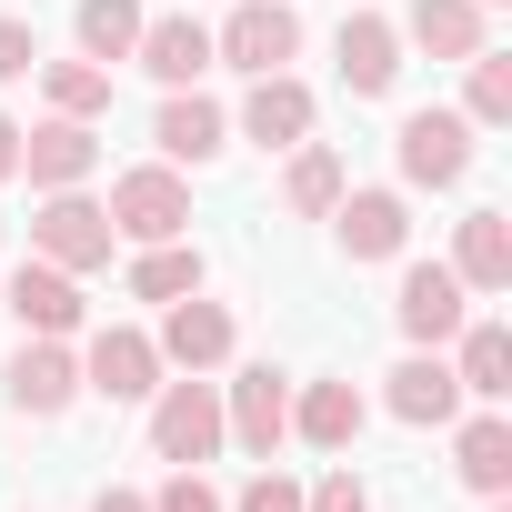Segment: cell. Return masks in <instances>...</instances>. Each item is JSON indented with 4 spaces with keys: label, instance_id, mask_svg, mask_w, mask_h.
<instances>
[{
    "label": "cell",
    "instance_id": "obj_2",
    "mask_svg": "<svg viewBox=\"0 0 512 512\" xmlns=\"http://www.w3.org/2000/svg\"><path fill=\"white\" fill-rule=\"evenodd\" d=\"M211 61H231L241 81L292 71V61H302V21H292V0H241V11L211 31Z\"/></svg>",
    "mask_w": 512,
    "mask_h": 512
},
{
    "label": "cell",
    "instance_id": "obj_16",
    "mask_svg": "<svg viewBox=\"0 0 512 512\" xmlns=\"http://www.w3.org/2000/svg\"><path fill=\"white\" fill-rule=\"evenodd\" d=\"M151 141H161V161H171V171H181V161L201 171V161H221V151H231V111H221V101H201V91H171V101H161V121H151Z\"/></svg>",
    "mask_w": 512,
    "mask_h": 512
},
{
    "label": "cell",
    "instance_id": "obj_13",
    "mask_svg": "<svg viewBox=\"0 0 512 512\" xmlns=\"http://www.w3.org/2000/svg\"><path fill=\"white\" fill-rule=\"evenodd\" d=\"M151 342H161V362H181V372H221L241 332H231V312H221V302L181 292V302H161V332H151Z\"/></svg>",
    "mask_w": 512,
    "mask_h": 512
},
{
    "label": "cell",
    "instance_id": "obj_25",
    "mask_svg": "<svg viewBox=\"0 0 512 512\" xmlns=\"http://www.w3.org/2000/svg\"><path fill=\"white\" fill-rule=\"evenodd\" d=\"M181 292H201V251H191V241H141L131 302H181Z\"/></svg>",
    "mask_w": 512,
    "mask_h": 512
},
{
    "label": "cell",
    "instance_id": "obj_27",
    "mask_svg": "<svg viewBox=\"0 0 512 512\" xmlns=\"http://www.w3.org/2000/svg\"><path fill=\"white\" fill-rule=\"evenodd\" d=\"M342 191H352V181H342V151H322V141H302V151H292V171H282V201L322 221V211H332Z\"/></svg>",
    "mask_w": 512,
    "mask_h": 512
},
{
    "label": "cell",
    "instance_id": "obj_28",
    "mask_svg": "<svg viewBox=\"0 0 512 512\" xmlns=\"http://www.w3.org/2000/svg\"><path fill=\"white\" fill-rule=\"evenodd\" d=\"M462 121H472V131H502V121H512V61H502V51H472V91H462Z\"/></svg>",
    "mask_w": 512,
    "mask_h": 512
},
{
    "label": "cell",
    "instance_id": "obj_3",
    "mask_svg": "<svg viewBox=\"0 0 512 512\" xmlns=\"http://www.w3.org/2000/svg\"><path fill=\"white\" fill-rule=\"evenodd\" d=\"M221 432L251 452V462H272L282 442H292V382L272 372V362H251V372H231L221 382Z\"/></svg>",
    "mask_w": 512,
    "mask_h": 512
},
{
    "label": "cell",
    "instance_id": "obj_11",
    "mask_svg": "<svg viewBox=\"0 0 512 512\" xmlns=\"http://www.w3.org/2000/svg\"><path fill=\"white\" fill-rule=\"evenodd\" d=\"M91 171H101V131L91 121H61L51 111L41 131H21V181L31 191H81Z\"/></svg>",
    "mask_w": 512,
    "mask_h": 512
},
{
    "label": "cell",
    "instance_id": "obj_35",
    "mask_svg": "<svg viewBox=\"0 0 512 512\" xmlns=\"http://www.w3.org/2000/svg\"><path fill=\"white\" fill-rule=\"evenodd\" d=\"M482 11H502V0H482Z\"/></svg>",
    "mask_w": 512,
    "mask_h": 512
},
{
    "label": "cell",
    "instance_id": "obj_30",
    "mask_svg": "<svg viewBox=\"0 0 512 512\" xmlns=\"http://www.w3.org/2000/svg\"><path fill=\"white\" fill-rule=\"evenodd\" d=\"M31 71H41V31L0 11V81H31Z\"/></svg>",
    "mask_w": 512,
    "mask_h": 512
},
{
    "label": "cell",
    "instance_id": "obj_24",
    "mask_svg": "<svg viewBox=\"0 0 512 512\" xmlns=\"http://www.w3.org/2000/svg\"><path fill=\"white\" fill-rule=\"evenodd\" d=\"M71 31H81V61L121 71V61H131V41H141V0H81Z\"/></svg>",
    "mask_w": 512,
    "mask_h": 512
},
{
    "label": "cell",
    "instance_id": "obj_14",
    "mask_svg": "<svg viewBox=\"0 0 512 512\" xmlns=\"http://www.w3.org/2000/svg\"><path fill=\"white\" fill-rule=\"evenodd\" d=\"M382 412H392V422H412V432L452 422V412H462V382H452V362H442V352H412V362H392V372H382Z\"/></svg>",
    "mask_w": 512,
    "mask_h": 512
},
{
    "label": "cell",
    "instance_id": "obj_32",
    "mask_svg": "<svg viewBox=\"0 0 512 512\" xmlns=\"http://www.w3.org/2000/svg\"><path fill=\"white\" fill-rule=\"evenodd\" d=\"M241 512H302V482L292 472H251L241 482Z\"/></svg>",
    "mask_w": 512,
    "mask_h": 512
},
{
    "label": "cell",
    "instance_id": "obj_1",
    "mask_svg": "<svg viewBox=\"0 0 512 512\" xmlns=\"http://www.w3.org/2000/svg\"><path fill=\"white\" fill-rule=\"evenodd\" d=\"M221 442H231V432H221V382L191 372V382H161V392H151V452H161V462L201 472Z\"/></svg>",
    "mask_w": 512,
    "mask_h": 512
},
{
    "label": "cell",
    "instance_id": "obj_5",
    "mask_svg": "<svg viewBox=\"0 0 512 512\" xmlns=\"http://www.w3.org/2000/svg\"><path fill=\"white\" fill-rule=\"evenodd\" d=\"M392 161H402L412 191H452V181L472 171V121H462V111H412V121L392 131Z\"/></svg>",
    "mask_w": 512,
    "mask_h": 512
},
{
    "label": "cell",
    "instance_id": "obj_8",
    "mask_svg": "<svg viewBox=\"0 0 512 512\" xmlns=\"http://www.w3.org/2000/svg\"><path fill=\"white\" fill-rule=\"evenodd\" d=\"M0 392H11V412H31V422H61V412L81 402V352L31 332V342L11 352V372H0Z\"/></svg>",
    "mask_w": 512,
    "mask_h": 512
},
{
    "label": "cell",
    "instance_id": "obj_36",
    "mask_svg": "<svg viewBox=\"0 0 512 512\" xmlns=\"http://www.w3.org/2000/svg\"><path fill=\"white\" fill-rule=\"evenodd\" d=\"M0 231H11V221H0Z\"/></svg>",
    "mask_w": 512,
    "mask_h": 512
},
{
    "label": "cell",
    "instance_id": "obj_18",
    "mask_svg": "<svg viewBox=\"0 0 512 512\" xmlns=\"http://www.w3.org/2000/svg\"><path fill=\"white\" fill-rule=\"evenodd\" d=\"M131 61L161 81V91H191L201 71H211V31L191 21V11H171V21H141V41H131Z\"/></svg>",
    "mask_w": 512,
    "mask_h": 512
},
{
    "label": "cell",
    "instance_id": "obj_23",
    "mask_svg": "<svg viewBox=\"0 0 512 512\" xmlns=\"http://www.w3.org/2000/svg\"><path fill=\"white\" fill-rule=\"evenodd\" d=\"M452 342H462V352H452L462 402H502V392H512V332H502V322H462Z\"/></svg>",
    "mask_w": 512,
    "mask_h": 512
},
{
    "label": "cell",
    "instance_id": "obj_6",
    "mask_svg": "<svg viewBox=\"0 0 512 512\" xmlns=\"http://www.w3.org/2000/svg\"><path fill=\"white\" fill-rule=\"evenodd\" d=\"M392 322H402V342H412V352H442V342L472 322V292L452 282V262H412V272H402V292H392Z\"/></svg>",
    "mask_w": 512,
    "mask_h": 512
},
{
    "label": "cell",
    "instance_id": "obj_9",
    "mask_svg": "<svg viewBox=\"0 0 512 512\" xmlns=\"http://www.w3.org/2000/svg\"><path fill=\"white\" fill-rule=\"evenodd\" d=\"M81 392H101V402H151V392H161V342L131 332V322L91 332V352H81Z\"/></svg>",
    "mask_w": 512,
    "mask_h": 512
},
{
    "label": "cell",
    "instance_id": "obj_20",
    "mask_svg": "<svg viewBox=\"0 0 512 512\" xmlns=\"http://www.w3.org/2000/svg\"><path fill=\"white\" fill-rule=\"evenodd\" d=\"M362 412H372V402H362V392L332 372V382H302V402H292V432H302L312 452H352V442H362Z\"/></svg>",
    "mask_w": 512,
    "mask_h": 512
},
{
    "label": "cell",
    "instance_id": "obj_34",
    "mask_svg": "<svg viewBox=\"0 0 512 512\" xmlns=\"http://www.w3.org/2000/svg\"><path fill=\"white\" fill-rule=\"evenodd\" d=\"M91 512H151V492H121L111 482V492H91Z\"/></svg>",
    "mask_w": 512,
    "mask_h": 512
},
{
    "label": "cell",
    "instance_id": "obj_29",
    "mask_svg": "<svg viewBox=\"0 0 512 512\" xmlns=\"http://www.w3.org/2000/svg\"><path fill=\"white\" fill-rule=\"evenodd\" d=\"M302 512H372V492H362V472H352V462H332V472L302 492Z\"/></svg>",
    "mask_w": 512,
    "mask_h": 512
},
{
    "label": "cell",
    "instance_id": "obj_7",
    "mask_svg": "<svg viewBox=\"0 0 512 512\" xmlns=\"http://www.w3.org/2000/svg\"><path fill=\"white\" fill-rule=\"evenodd\" d=\"M111 211L101 201H81V191H51L41 201V221H31V251H41V262H61V272H101L111 262Z\"/></svg>",
    "mask_w": 512,
    "mask_h": 512
},
{
    "label": "cell",
    "instance_id": "obj_4",
    "mask_svg": "<svg viewBox=\"0 0 512 512\" xmlns=\"http://www.w3.org/2000/svg\"><path fill=\"white\" fill-rule=\"evenodd\" d=\"M101 211H111L121 241H181V231H191V181H181L171 161H151V171H121Z\"/></svg>",
    "mask_w": 512,
    "mask_h": 512
},
{
    "label": "cell",
    "instance_id": "obj_31",
    "mask_svg": "<svg viewBox=\"0 0 512 512\" xmlns=\"http://www.w3.org/2000/svg\"><path fill=\"white\" fill-rule=\"evenodd\" d=\"M151 512H221V492H211L201 472H181V462H171V482L151 492Z\"/></svg>",
    "mask_w": 512,
    "mask_h": 512
},
{
    "label": "cell",
    "instance_id": "obj_19",
    "mask_svg": "<svg viewBox=\"0 0 512 512\" xmlns=\"http://www.w3.org/2000/svg\"><path fill=\"white\" fill-rule=\"evenodd\" d=\"M452 282H462V292H502V282H512V211H462V231H452Z\"/></svg>",
    "mask_w": 512,
    "mask_h": 512
},
{
    "label": "cell",
    "instance_id": "obj_15",
    "mask_svg": "<svg viewBox=\"0 0 512 512\" xmlns=\"http://www.w3.org/2000/svg\"><path fill=\"white\" fill-rule=\"evenodd\" d=\"M332 51H342V91H352V101H382V91L402 81V31H392L382 11H352Z\"/></svg>",
    "mask_w": 512,
    "mask_h": 512
},
{
    "label": "cell",
    "instance_id": "obj_10",
    "mask_svg": "<svg viewBox=\"0 0 512 512\" xmlns=\"http://www.w3.org/2000/svg\"><path fill=\"white\" fill-rule=\"evenodd\" d=\"M322 221L342 241V262H402V241H412V201L402 191H342Z\"/></svg>",
    "mask_w": 512,
    "mask_h": 512
},
{
    "label": "cell",
    "instance_id": "obj_26",
    "mask_svg": "<svg viewBox=\"0 0 512 512\" xmlns=\"http://www.w3.org/2000/svg\"><path fill=\"white\" fill-rule=\"evenodd\" d=\"M41 91H51L61 121H101L111 111V71L101 61H41Z\"/></svg>",
    "mask_w": 512,
    "mask_h": 512
},
{
    "label": "cell",
    "instance_id": "obj_17",
    "mask_svg": "<svg viewBox=\"0 0 512 512\" xmlns=\"http://www.w3.org/2000/svg\"><path fill=\"white\" fill-rule=\"evenodd\" d=\"M241 141L302 151V141H312V91H302L292 71H262V81H251V101H241Z\"/></svg>",
    "mask_w": 512,
    "mask_h": 512
},
{
    "label": "cell",
    "instance_id": "obj_22",
    "mask_svg": "<svg viewBox=\"0 0 512 512\" xmlns=\"http://www.w3.org/2000/svg\"><path fill=\"white\" fill-rule=\"evenodd\" d=\"M392 31H402V41H422L432 61H472V51H482V0H412Z\"/></svg>",
    "mask_w": 512,
    "mask_h": 512
},
{
    "label": "cell",
    "instance_id": "obj_37",
    "mask_svg": "<svg viewBox=\"0 0 512 512\" xmlns=\"http://www.w3.org/2000/svg\"><path fill=\"white\" fill-rule=\"evenodd\" d=\"M492 512H502V502H492Z\"/></svg>",
    "mask_w": 512,
    "mask_h": 512
},
{
    "label": "cell",
    "instance_id": "obj_33",
    "mask_svg": "<svg viewBox=\"0 0 512 512\" xmlns=\"http://www.w3.org/2000/svg\"><path fill=\"white\" fill-rule=\"evenodd\" d=\"M0 181H21V121L0 111Z\"/></svg>",
    "mask_w": 512,
    "mask_h": 512
},
{
    "label": "cell",
    "instance_id": "obj_21",
    "mask_svg": "<svg viewBox=\"0 0 512 512\" xmlns=\"http://www.w3.org/2000/svg\"><path fill=\"white\" fill-rule=\"evenodd\" d=\"M452 472H462L482 502H502V492H512V422H502L492 402H482V412L452 432Z\"/></svg>",
    "mask_w": 512,
    "mask_h": 512
},
{
    "label": "cell",
    "instance_id": "obj_12",
    "mask_svg": "<svg viewBox=\"0 0 512 512\" xmlns=\"http://www.w3.org/2000/svg\"><path fill=\"white\" fill-rule=\"evenodd\" d=\"M11 322L41 332V342H71V332H81V272H61V262L31 251V262L11 272Z\"/></svg>",
    "mask_w": 512,
    "mask_h": 512
}]
</instances>
